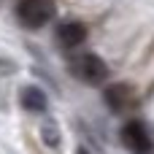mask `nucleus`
<instances>
[{"label": "nucleus", "instance_id": "nucleus-5", "mask_svg": "<svg viewBox=\"0 0 154 154\" xmlns=\"http://www.w3.org/2000/svg\"><path fill=\"white\" fill-rule=\"evenodd\" d=\"M57 41L62 49H76L87 41V27L81 22H65L57 27Z\"/></svg>", "mask_w": 154, "mask_h": 154}, {"label": "nucleus", "instance_id": "nucleus-6", "mask_svg": "<svg viewBox=\"0 0 154 154\" xmlns=\"http://www.w3.org/2000/svg\"><path fill=\"white\" fill-rule=\"evenodd\" d=\"M46 92L41 89V87H24L22 89V106L27 108V111H32V114H41V111H46Z\"/></svg>", "mask_w": 154, "mask_h": 154}, {"label": "nucleus", "instance_id": "nucleus-1", "mask_svg": "<svg viewBox=\"0 0 154 154\" xmlns=\"http://www.w3.org/2000/svg\"><path fill=\"white\" fill-rule=\"evenodd\" d=\"M16 19L30 30H41L54 19V3L51 0H19Z\"/></svg>", "mask_w": 154, "mask_h": 154}, {"label": "nucleus", "instance_id": "nucleus-4", "mask_svg": "<svg viewBox=\"0 0 154 154\" xmlns=\"http://www.w3.org/2000/svg\"><path fill=\"white\" fill-rule=\"evenodd\" d=\"M103 100H106V106H108L114 114H130V111L135 108V103H138V95H135V89H133L130 84L116 81V84L106 87Z\"/></svg>", "mask_w": 154, "mask_h": 154}, {"label": "nucleus", "instance_id": "nucleus-7", "mask_svg": "<svg viewBox=\"0 0 154 154\" xmlns=\"http://www.w3.org/2000/svg\"><path fill=\"white\" fill-rule=\"evenodd\" d=\"M43 143L46 146H57L60 143V133H57V125L54 122H46L43 125Z\"/></svg>", "mask_w": 154, "mask_h": 154}, {"label": "nucleus", "instance_id": "nucleus-3", "mask_svg": "<svg viewBox=\"0 0 154 154\" xmlns=\"http://www.w3.org/2000/svg\"><path fill=\"white\" fill-rule=\"evenodd\" d=\"M73 70H76V76L84 81V84H103L106 79H108V65L97 57V54H92V51H84V54H79L76 60H73Z\"/></svg>", "mask_w": 154, "mask_h": 154}, {"label": "nucleus", "instance_id": "nucleus-2", "mask_svg": "<svg viewBox=\"0 0 154 154\" xmlns=\"http://www.w3.org/2000/svg\"><path fill=\"white\" fill-rule=\"evenodd\" d=\"M119 138H122L125 149H127L130 154H152V152H154L152 135H149L146 125H143V122H138V119H130V122L122 127Z\"/></svg>", "mask_w": 154, "mask_h": 154}]
</instances>
